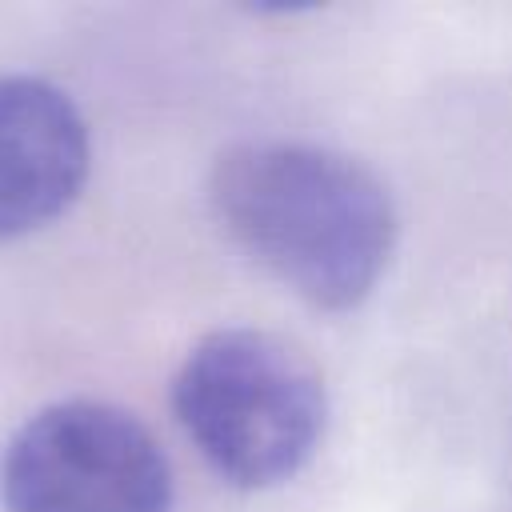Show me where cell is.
<instances>
[{
	"label": "cell",
	"mask_w": 512,
	"mask_h": 512,
	"mask_svg": "<svg viewBox=\"0 0 512 512\" xmlns=\"http://www.w3.org/2000/svg\"><path fill=\"white\" fill-rule=\"evenodd\" d=\"M224 232L280 284L324 312L356 308L380 280L396 216L356 160L312 144H236L208 180Z\"/></svg>",
	"instance_id": "1"
},
{
	"label": "cell",
	"mask_w": 512,
	"mask_h": 512,
	"mask_svg": "<svg viewBox=\"0 0 512 512\" xmlns=\"http://www.w3.org/2000/svg\"><path fill=\"white\" fill-rule=\"evenodd\" d=\"M172 408L228 484L272 488L292 480L320 448L328 392L320 368L292 340L220 328L184 356Z\"/></svg>",
	"instance_id": "2"
},
{
	"label": "cell",
	"mask_w": 512,
	"mask_h": 512,
	"mask_svg": "<svg viewBox=\"0 0 512 512\" xmlns=\"http://www.w3.org/2000/svg\"><path fill=\"white\" fill-rule=\"evenodd\" d=\"M0 500L8 512H168L172 468L132 412L60 400L8 440Z\"/></svg>",
	"instance_id": "3"
},
{
	"label": "cell",
	"mask_w": 512,
	"mask_h": 512,
	"mask_svg": "<svg viewBox=\"0 0 512 512\" xmlns=\"http://www.w3.org/2000/svg\"><path fill=\"white\" fill-rule=\"evenodd\" d=\"M88 128L68 92L0 76V240L56 220L88 180Z\"/></svg>",
	"instance_id": "4"
}]
</instances>
